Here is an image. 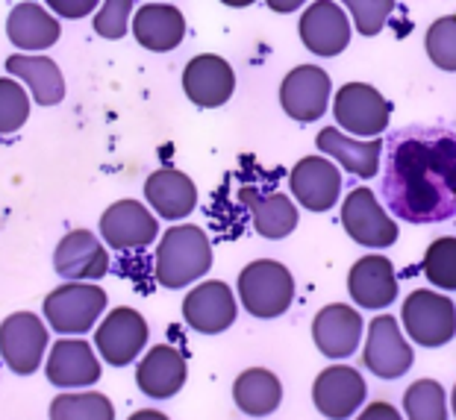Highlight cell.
Here are the masks:
<instances>
[{
    "label": "cell",
    "instance_id": "cell-14",
    "mask_svg": "<svg viewBox=\"0 0 456 420\" xmlns=\"http://www.w3.org/2000/svg\"><path fill=\"white\" fill-rule=\"evenodd\" d=\"M236 297L221 279L200 282L183 300V318L200 335H218V332L230 329L232 320H236Z\"/></svg>",
    "mask_w": 456,
    "mask_h": 420
},
{
    "label": "cell",
    "instance_id": "cell-42",
    "mask_svg": "<svg viewBox=\"0 0 456 420\" xmlns=\"http://www.w3.org/2000/svg\"><path fill=\"white\" fill-rule=\"evenodd\" d=\"M451 408H453V415H456V385H453V394H451Z\"/></svg>",
    "mask_w": 456,
    "mask_h": 420
},
{
    "label": "cell",
    "instance_id": "cell-6",
    "mask_svg": "<svg viewBox=\"0 0 456 420\" xmlns=\"http://www.w3.org/2000/svg\"><path fill=\"white\" fill-rule=\"evenodd\" d=\"M333 115L342 130L354 135H365V139H377L389 126L392 106L374 85L347 83L336 94Z\"/></svg>",
    "mask_w": 456,
    "mask_h": 420
},
{
    "label": "cell",
    "instance_id": "cell-18",
    "mask_svg": "<svg viewBox=\"0 0 456 420\" xmlns=\"http://www.w3.org/2000/svg\"><path fill=\"white\" fill-rule=\"evenodd\" d=\"M313 341L327 359H347L362 341V315L345 303H330L313 320Z\"/></svg>",
    "mask_w": 456,
    "mask_h": 420
},
{
    "label": "cell",
    "instance_id": "cell-5",
    "mask_svg": "<svg viewBox=\"0 0 456 420\" xmlns=\"http://www.w3.org/2000/svg\"><path fill=\"white\" fill-rule=\"evenodd\" d=\"M106 309V291L101 286H83L68 282L51 291L45 300V318L56 332L65 335H83L89 332Z\"/></svg>",
    "mask_w": 456,
    "mask_h": 420
},
{
    "label": "cell",
    "instance_id": "cell-39",
    "mask_svg": "<svg viewBox=\"0 0 456 420\" xmlns=\"http://www.w3.org/2000/svg\"><path fill=\"white\" fill-rule=\"evenodd\" d=\"M268 9H274V12L286 15V12H295V9H300L306 4V0H265Z\"/></svg>",
    "mask_w": 456,
    "mask_h": 420
},
{
    "label": "cell",
    "instance_id": "cell-1",
    "mask_svg": "<svg viewBox=\"0 0 456 420\" xmlns=\"http://www.w3.org/2000/svg\"><path fill=\"white\" fill-rule=\"evenodd\" d=\"M383 198L397 218L439 223L456 214V139L444 130L401 133L383 174Z\"/></svg>",
    "mask_w": 456,
    "mask_h": 420
},
{
    "label": "cell",
    "instance_id": "cell-25",
    "mask_svg": "<svg viewBox=\"0 0 456 420\" xmlns=\"http://www.w3.org/2000/svg\"><path fill=\"white\" fill-rule=\"evenodd\" d=\"M133 36L153 53L174 51L186 36V18L171 4H148L133 18Z\"/></svg>",
    "mask_w": 456,
    "mask_h": 420
},
{
    "label": "cell",
    "instance_id": "cell-26",
    "mask_svg": "<svg viewBox=\"0 0 456 420\" xmlns=\"http://www.w3.org/2000/svg\"><path fill=\"white\" fill-rule=\"evenodd\" d=\"M6 71L30 85L33 101L38 106H53L65 97V80H62L60 65L53 60H47V56L15 53L6 60Z\"/></svg>",
    "mask_w": 456,
    "mask_h": 420
},
{
    "label": "cell",
    "instance_id": "cell-9",
    "mask_svg": "<svg viewBox=\"0 0 456 420\" xmlns=\"http://www.w3.org/2000/svg\"><path fill=\"white\" fill-rule=\"evenodd\" d=\"M368 385L362 374L351 365H330L315 376L313 403L327 420L354 417L365 403Z\"/></svg>",
    "mask_w": 456,
    "mask_h": 420
},
{
    "label": "cell",
    "instance_id": "cell-13",
    "mask_svg": "<svg viewBox=\"0 0 456 420\" xmlns=\"http://www.w3.org/2000/svg\"><path fill=\"white\" fill-rule=\"evenodd\" d=\"M94 344H98L103 361H110L115 368L130 365L148 344V320L127 306L112 309L94 332Z\"/></svg>",
    "mask_w": 456,
    "mask_h": 420
},
{
    "label": "cell",
    "instance_id": "cell-12",
    "mask_svg": "<svg viewBox=\"0 0 456 420\" xmlns=\"http://www.w3.org/2000/svg\"><path fill=\"white\" fill-rule=\"evenodd\" d=\"M330 77L324 68L318 65H297L295 71L286 74L283 85H280V103L289 118L300 124L318 121L327 112L330 103Z\"/></svg>",
    "mask_w": 456,
    "mask_h": 420
},
{
    "label": "cell",
    "instance_id": "cell-10",
    "mask_svg": "<svg viewBox=\"0 0 456 420\" xmlns=\"http://www.w3.org/2000/svg\"><path fill=\"white\" fill-rule=\"evenodd\" d=\"M342 223L356 244L365 247H392L397 241V223L392 214L377 203L371 189H354L342 203Z\"/></svg>",
    "mask_w": 456,
    "mask_h": 420
},
{
    "label": "cell",
    "instance_id": "cell-23",
    "mask_svg": "<svg viewBox=\"0 0 456 420\" xmlns=\"http://www.w3.org/2000/svg\"><path fill=\"white\" fill-rule=\"evenodd\" d=\"M318 150L327 153L330 159L342 165L345 171L356 174L362 180H371L380 174V159H383V141L371 139V141H359L351 135L338 133V126H324L318 133Z\"/></svg>",
    "mask_w": 456,
    "mask_h": 420
},
{
    "label": "cell",
    "instance_id": "cell-38",
    "mask_svg": "<svg viewBox=\"0 0 456 420\" xmlns=\"http://www.w3.org/2000/svg\"><path fill=\"white\" fill-rule=\"evenodd\" d=\"M356 420H403L401 412L392 406V403H386V400H377V403H368L362 408V415H359Z\"/></svg>",
    "mask_w": 456,
    "mask_h": 420
},
{
    "label": "cell",
    "instance_id": "cell-36",
    "mask_svg": "<svg viewBox=\"0 0 456 420\" xmlns=\"http://www.w3.org/2000/svg\"><path fill=\"white\" fill-rule=\"evenodd\" d=\"M133 0H103V9L94 18V33L103 38H121L130 27Z\"/></svg>",
    "mask_w": 456,
    "mask_h": 420
},
{
    "label": "cell",
    "instance_id": "cell-17",
    "mask_svg": "<svg viewBox=\"0 0 456 420\" xmlns=\"http://www.w3.org/2000/svg\"><path fill=\"white\" fill-rule=\"evenodd\" d=\"M53 268L68 282H86L101 279L110 271V253H106L103 241L92 236L89 230H77L56 244Z\"/></svg>",
    "mask_w": 456,
    "mask_h": 420
},
{
    "label": "cell",
    "instance_id": "cell-7",
    "mask_svg": "<svg viewBox=\"0 0 456 420\" xmlns=\"http://www.w3.org/2000/svg\"><path fill=\"white\" fill-rule=\"evenodd\" d=\"M415 353L403 338L401 324L392 315H377L368 324V341L362 350V365L380 379H397L412 368Z\"/></svg>",
    "mask_w": 456,
    "mask_h": 420
},
{
    "label": "cell",
    "instance_id": "cell-4",
    "mask_svg": "<svg viewBox=\"0 0 456 420\" xmlns=\"http://www.w3.org/2000/svg\"><path fill=\"white\" fill-rule=\"evenodd\" d=\"M403 332L421 347H444L456 335V306L439 291L419 288L403 300Z\"/></svg>",
    "mask_w": 456,
    "mask_h": 420
},
{
    "label": "cell",
    "instance_id": "cell-27",
    "mask_svg": "<svg viewBox=\"0 0 456 420\" xmlns=\"http://www.w3.org/2000/svg\"><path fill=\"white\" fill-rule=\"evenodd\" d=\"M6 36L21 51H45V47L56 44V38H60V24L38 4H18L9 12Z\"/></svg>",
    "mask_w": 456,
    "mask_h": 420
},
{
    "label": "cell",
    "instance_id": "cell-15",
    "mask_svg": "<svg viewBox=\"0 0 456 420\" xmlns=\"http://www.w3.org/2000/svg\"><path fill=\"white\" fill-rule=\"evenodd\" d=\"M300 42L315 56H338L351 42V21L336 0H315L300 15Z\"/></svg>",
    "mask_w": 456,
    "mask_h": 420
},
{
    "label": "cell",
    "instance_id": "cell-21",
    "mask_svg": "<svg viewBox=\"0 0 456 420\" xmlns=\"http://www.w3.org/2000/svg\"><path fill=\"white\" fill-rule=\"evenodd\" d=\"M347 291L356 306L362 309H386L397 297V277L395 265L386 256H365L347 273Z\"/></svg>",
    "mask_w": 456,
    "mask_h": 420
},
{
    "label": "cell",
    "instance_id": "cell-32",
    "mask_svg": "<svg viewBox=\"0 0 456 420\" xmlns=\"http://www.w3.org/2000/svg\"><path fill=\"white\" fill-rule=\"evenodd\" d=\"M424 277L442 291H456V238H436L424 253Z\"/></svg>",
    "mask_w": 456,
    "mask_h": 420
},
{
    "label": "cell",
    "instance_id": "cell-29",
    "mask_svg": "<svg viewBox=\"0 0 456 420\" xmlns=\"http://www.w3.org/2000/svg\"><path fill=\"white\" fill-rule=\"evenodd\" d=\"M241 198L250 206L254 230L262 238L277 241L292 236V230L297 227V206L292 203V198H286V194H256L250 189Z\"/></svg>",
    "mask_w": 456,
    "mask_h": 420
},
{
    "label": "cell",
    "instance_id": "cell-11",
    "mask_svg": "<svg viewBox=\"0 0 456 420\" xmlns=\"http://www.w3.org/2000/svg\"><path fill=\"white\" fill-rule=\"evenodd\" d=\"M289 189L306 212H330L342 194V174H338V165L333 159L304 156L292 168Z\"/></svg>",
    "mask_w": 456,
    "mask_h": 420
},
{
    "label": "cell",
    "instance_id": "cell-24",
    "mask_svg": "<svg viewBox=\"0 0 456 420\" xmlns=\"http://www.w3.org/2000/svg\"><path fill=\"white\" fill-rule=\"evenodd\" d=\"M144 198H148L153 212H159L162 218H168V221L186 218V214H191L198 206L195 182L183 171H174V168L153 171L148 182H144Z\"/></svg>",
    "mask_w": 456,
    "mask_h": 420
},
{
    "label": "cell",
    "instance_id": "cell-33",
    "mask_svg": "<svg viewBox=\"0 0 456 420\" xmlns=\"http://www.w3.org/2000/svg\"><path fill=\"white\" fill-rule=\"evenodd\" d=\"M427 56L433 60L436 68L442 71H456V15H444L439 21L430 24L427 30Z\"/></svg>",
    "mask_w": 456,
    "mask_h": 420
},
{
    "label": "cell",
    "instance_id": "cell-40",
    "mask_svg": "<svg viewBox=\"0 0 456 420\" xmlns=\"http://www.w3.org/2000/svg\"><path fill=\"white\" fill-rule=\"evenodd\" d=\"M127 420H168L162 412H157V408H142V412L130 415Z\"/></svg>",
    "mask_w": 456,
    "mask_h": 420
},
{
    "label": "cell",
    "instance_id": "cell-37",
    "mask_svg": "<svg viewBox=\"0 0 456 420\" xmlns=\"http://www.w3.org/2000/svg\"><path fill=\"white\" fill-rule=\"evenodd\" d=\"M47 6L62 18H83L98 6V0H47Z\"/></svg>",
    "mask_w": 456,
    "mask_h": 420
},
{
    "label": "cell",
    "instance_id": "cell-22",
    "mask_svg": "<svg viewBox=\"0 0 456 420\" xmlns=\"http://www.w3.org/2000/svg\"><path fill=\"white\" fill-rule=\"evenodd\" d=\"M47 379L60 388H83L101 379V361L86 341H56L47 356Z\"/></svg>",
    "mask_w": 456,
    "mask_h": 420
},
{
    "label": "cell",
    "instance_id": "cell-2",
    "mask_svg": "<svg viewBox=\"0 0 456 420\" xmlns=\"http://www.w3.org/2000/svg\"><path fill=\"white\" fill-rule=\"evenodd\" d=\"M212 268V247L203 230L191 223L171 227L157 247V279L165 288H186Z\"/></svg>",
    "mask_w": 456,
    "mask_h": 420
},
{
    "label": "cell",
    "instance_id": "cell-16",
    "mask_svg": "<svg viewBox=\"0 0 456 420\" xmlns=\"http://www.w3.org/2000/svg\"><path fill=\"white\" fill-rule=\"evenodd\" d=\"M101 236L115 250H142L159 236V223L139 200H118L103 212Z\"/></svg>",
    "mask_w": 456,
    "mask_h": 420
},
{
    "label": "cell",
    "instance_id": "cell-20",
    "mask_svg": "<svg viewBox=\"0 0 456 420\" xmlns=\"http://www.w3.org/2000/svg\"><path fill=\"white\" fill-rule=\"evenodd\" d=\"M189 368L186 359L180 356V350H174L168 344L151 347V353H144V359L135 368V383H139L142 394L151 400H168L186 385Z\"/></svg>",
    "mask_w": 456,
    "mask_h": 420
},
{
    "label": "cell",
    "instance_id": "cell-35",
    "mask_svg": "<svg viewBox=\"0 0 456 420\" xmlns=\"http://www.w3.org/2000/svg\"><path fill=\"white\" fill-rule=\"evenodd\" d=\"M351 9L356 30L362 36H377L386 27V18L392 15L395 0H342Z\"/></svg>",
    "mask_w": 456,
    "mask_h": 420
},
{
    "label": "cell",
    "instance_id": "cell-19",
    "mask_svg": "<svg viewBox=\"0 0 456 420\" xmlns=\"http://www.w3.org/2000/svg\"><path fill=\"white\" fill-rule=\"evenodd\" d=\"M183 89H186L191 103L203 106V109H216V106H224L232 97L236 74H232L227 60H221L216 53H203L186 65Z\"/></svg>",
    "mask_w": 456,
    "mask_h": 420
},
{
    "label": "cell",
    "instance_id": "cell-31",
    "mask_svg": "<svg viewBox=\"0 0 456 420\" xmlns=\"http://www.w3.org/2000/svg\"><path fill=\"white\" fill-rule=\"evenodd\" d=\"M51 420H115V408L110 397L98 391L60 394L51 403Z\"/></svg>",
    "mask_w": 456,
    "mask_h": 420
},
{
    "label": "cell",
    "instance_id": "cell-8",
    "mask_svg": "<svg viewBox=\"0 0 456 420\" xmlns=\"http://www.w3.org/2000/svg\"><path fill=\"white\" fill-rule=\"evenodd\" d=\"M47 350V329L30 311H15L0 324V356L18 376L36 374Z\"/></svg>",
    "mask_w": 456,
    "mask_h": 420
},
{
    "label": "cell",
    "instance_id": "cell-41",
    "mask_svg": "<svg viewBox=\"0 0 456 420\" xmlns=\"http://www.w3.org/2000/svg\"><path fill=\"white\" fill-rule=\"evenodd\" d=\"M221 4H227V6H250V4H256V0H221Z\"/></svg>",
    "mask_w": 456,
    "mask_h": 420
},
{
    "label": "cell",
    "instance_id": "cell-30",
    "mask_svg": "<svg viewBox=\"0 0 456 420\" xmlns=\"http://www.w3.org/2000/svg\"><path fill=\"white\" fill-rule=\"evenodd\" d=\"M406 420H448V397L436 379H419L403 391Z\"/></svg>",
    "mask_w": 456,
    "mask_h": 420
},
{
    "label": "cell",
    "instance_id": "cell-34",
    "mask_svg": "<svg viewBox=\"0 0 456 420\" xmlns=\"http://www.w3.org/2000/svg\"><path fill=\"white\" fill-rule=\"evenodd\" d=\"M27 118H30V94L15 80L4 77L0 80V135L21 130Z\"/></svg>",
    "mask_w": 456,
    "mask_h": 420
},
{
    "label": "cell",
    "instance_id": "cell-3",
    "mask_svg": "<svg viewBox=\"0 0 456 420\" xmlns=\"http://www.w3.org/2000/svg\"><path fill=\"white\" fill-rule=\"evenodd\" d=\"M239 297L254 318H280L295 300L292 271L274 259H256L239 273Z\"/></svg>",
    "mask_w": 456,
    "mask_h": 420
},
{
    "label": "cell",
    "instance_id": "cell-28",
    "mask_svg": "<svg viewBox=\"0 0 456 420\" xmlns=\"http://www.w3.org/2000/svg\"><path fill=\"white\" fill-rule=\"evenodd\" d=\"M232 400L245 415L250 417H268L277 412L280 400H283V385L280 379L265 368H248L241 370L232 383Z\"/></svg>",
    "mask_w": 456,
    "mask_h": 420
}]
</instances>
